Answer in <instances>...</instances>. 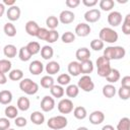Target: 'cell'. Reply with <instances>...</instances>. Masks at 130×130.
<instances>
[{
    "label": "cell",
    "instance_id": "obj_20",
    "mask_svg": "<svg viewBox=\"0 0 130 130\" xmlns=\"http://www.w3.org/2000/svg\"><path fill=\"white\" fill-rule=\"evenodd\" d=\"M12 101V93L9 90H1L0 91V103L2 105H8Z\"/></svg>",
    "mask_w": 130,
    "mask_h": 130
},
{
    "label": "cell",
    "instance_id": "obj_38",
    "mask_svg": "<svg viewBox=\"0 0 130 130\" xmlns=\"http://www.w3.org/2000/svg\"><path fill=\"white\" fill-rule=\"evenodd\" d=\"M4 32L8 37H14L16 35V28H15L14 24H12L11 22L5 23V25H4Z\"/></svg>",
    "mask_w": 130,
    "mask_h": 130
},
{
    "label": "cell",
    "instance_id": "obj_19",
    "mask_svg": "<svg viewBox=\"0 0 130 130\" xmlns=\"http://www.w3.org/2000/svg\"><path fill=\"white\" fill-rule=\"evenodd\" d=\"M59 70H60V65L56 61H51L46 65V71H47V73H49L51 75L58 73Z\"/></svg>",
    "mask_w": 130,
    "mask_h": 130
},
{
    "label": "cell",
    "instance_id": "obj_41",
    "mask_svg": "<svg viewBox=\"0 0 130 130\" xmlns=\"http://www.w3.org/2000/svg\"><path fill=\"white\" fill-rule=\"evenodd\" d=\"M11 69V62L6 60V59H2L0 60V71L2 73H6Z\"/></svg>",
    "mask_w": 130,
    "mask_h": 130
},
{
    "label": "cell",
    "instance_id": "obj_47",
    "mask_svg": "<svg viewBox=\"0 0 130 130\" xmlns=\"http://www.w3.org/2000/svg\"><path fill=\"white\" fill-rule=\"evenodd\" d=\"M48 32H49V30H48L47 28H45V27H40V29H39V31H38V34H37L36 37H38V39H40V40L46 41V39H47V37H48Z\"/></svg>",
    "mask_w": 130,
    "mask_h": 130
},
{
    "label": "cell",
    "instance_id": "obj_57",
    "mask_svg": "<svg viewBox=\"0 0 130 130\" xmlns=\"http://www.w3.org/2000/svg\"><path fill=\"white\" fill-rule=\"evenodd\" d=\"M76 130H88L86 127H79V128H77Z\"/></svg>",
    "mask_w": 130,
    "mask_h": 130
},
{
    "label": "cell",
    "instance_id": "obj_56",
    "mask_svg": "<svg viewBox=\"0 0 130 130\" xmlns=\"http://www.w3.org/2000/svg\"><path fill=\"white\" fill-rule=\"evenodd\" d=\"M102 130H115V128H114L112 125H105V126L102 128Z\"/></svg>",
    "mask_w": 130,
    "mask_h": 130
},
{
    "label": "cell",
    "instance_id": "obj_49",
    "mask_svg": "<svg viewBox=\"0 0 130 130\" xmlns=\"http://www.w3.org/2000/svg\"><path fill=\"white\" fill-rule=\"evenodd\" d=\"M14 123H15V125H16L17 127H23V126L26 125L27 122H26V119L23 118V117H16Z\"/></svg>",
    "mask_w": 130,
    "mask_h": 130
},
{
    "label": "cell",
    "instance_id": "obj_9",
    "mask_svg": "<svg viewBox=\"0 0 130 130\" xmlns=\"http://www.w3.org/2000/svg\"><path fill=\"white\" fill-rule=\"evenodd\" d=\"M108 22L112 26H118L122 22V14L119 11H112L108 15Z\"/></svg>",
    "mask_w": 130,
    "mask_h": 130
},
{
    "label": "cell",
    "instance_id": "obj_24",
    "mask_svg": "<svg viewBox=\"0 0 130 130\" xmlns=\"http://www.w3.org/2000/svg\"><path fill=\"white\" fill-rule=\"evenodd\" d=\"M53 54H54V51H53V48L50 47V46H44L42 49H41V56L45 59V60H49L53 57Z\"/></svg>",
    "mask_w": 130,
    "mask_h": 130
},
{
    "label": "cell",
    "instance_id": "obj_45",
    "mask_svg": "<svg viewBox=\"0 0 130 130\" xmlns=\"http://www.w3.org/2000/svg\"><path fill=\"white\" fill-rule=\"evenodd\" d=\"M90 48L93 49L94 51H100L104 48V42L101 41L100 39H95V40H92L90 42Z\"/></svg>",
    "mask_w": 130,
    "mask_h": 130
},
{
    "label": "cell",
    "instance_id": "obj_36",
    "mask_svg": "<svg viewBox=\"0 0 130 130\" xmlns=\"http://www.w3.org/2000/svg\"><path fill=\"white\" fill-rule=\"evenodd\" d=\"M18 56H19V59L21 61H28L31 57V54L28 52L27 48L26 47H21L20 50H19V53H18Z\"/></svg>",
    "mask_w": 130,
    "mask_h": 130
},
{
    "label": "cell",
    "instance_id": "obj_51",
    "mask_svg": "<svg viewBox=\"0 0 130 130\" xmlns=\"http://www.w3.org/2000/svg\"><path fill=\"white\" fill-rule=\"evenodd\" d=\"M121 86H125V87H130V76H124L122 78L121 81Z\"/></svg>",
    "mask_w": 130,
    "mask_h": 130
},
{
    "label": "cell",
    "instance_id": "obj_30",
    "mask_svg": "<svg viewBox=\"0 0 130 130\" xmlns=\"http://www.w3.org/2000/svg\"><path fill=\"white\" fill-rule=\"evenodd\" d=\"M25 47L27 48L28 52L31 55H35V54H37V53H39L41 51V46H40V44L38 42H34V41L32 42H29Z\"/></svg>",
    "mask_w": 130,
    "mask_h": 130
},
{
    "label": "cell",
    "instance_id": "obj_35",
    "mask_svg": "<svg viewBox=\"0 0 130 130\" xmlns=\"http://www.w3.org/2000/svg\"><path fill=\"white\" fill-rule=\"evenodd\" d=\"M78 92H79L78 86L75 85V84H70L66 88V94L69 98H75V96H77L78 95Z\"/></svg>",
    "mask_w": 130,
    "mask_h": 130
},
{
    "label": "cell",
    "instance_id": "obj_26",
    "mask_svg": "<svg viewBox=\"0 0 130 130\" xmlns=\"http://www.w3.org/2000/svg\"><path fill=\"white\" fill-rule=\"evenodd\" d=\"M106 78H107V81H109L110 83H115V82H117V81L120 79V72H119V70L112 68V69H111V72L109 73V75H108Z\"/></svg>",
    "mask_w": 130,
    "mask_h": 130
},
{
    "label": "cell",
    "instance_id": "obj_13",
    "mask_svg": "<svg viewBox=\"0 0 130 130\" xmlns=\"http://www.w3.org/2000/svg\"><path fill=\"white\" fill-rule=\"evenodd\" d=\"M7 14V17L8 19H10L11 21H14V20H17L20 16V8L17 6V5H13V6H10L6 12Z\"/></svg>",
    "mask_w": 130,
    "mask_h": 130
},
{
    "label": "cell",
    "instance_id": "obj_46",
    "mask_svg": "<svg viewBox=\"0 0 130 130\" xmlns=\"http://www.w3.org/2000/svg\"><path fill=\"white\" fill-rule=\"evenodd\" d=\"M57 82L60 84V85H66L70 82V76L66 73H63V74H60L57 78Z\"/></svg>",
    "mask_w": 130,
    "mask_h": 130
},
{
    "label": "cell",
    "instance_id": "obj_8",
    "mask_svg": "<svg viewBox=\"0 0 130 130\" xmlns=\"http://www.w3.org/2000/svg\"><path fill=\"white\" fill-rule=\"evenodd\" d=\"M101 18V11L99 9H89L84 13V19L88 22H95Z\"/></svg>",
    "mask_w": 130,
    "mask_h": 130
},
{
    "label": "cell",
    "instance_id": "obj_32",
    "mask_svg": "<svg viewBox=\"0 0 130 130\" xmlns=\"http://www.w3.org/2000/svg\"><path fill=\"white\" fill-rule=\"evenodd\" d=\"M41 85L44 88H51L54 85V79H53V77L52 76H49V75L43 76L42 79H41Z\"/></svg>",
    "mask_w": 130,
    "mask_h": 130
},
{
    "label": "cell",
    "instance_id": "obj_31",
    "mask_svg": "<svg viewBox=\"0 0 130 130\" xmlns=\"http://www.w3.org/2000/svg\"><path fill=\"white\" fill-rule=\"evenodd\" d=\"M50 91H51V94L54 96V98H62L63 94H64V89L61 85H53L51 88H50Z\"/></svg>",
    "mask_w": 130,
    "mask_h": 130
},
{
    "label": "cell",
    "instance_id": "obj_15",
    "mask_svg": "<svg viewBox=\"0 0 130 130\" xmlns=\"http://www.w3.org/2000/svg\"><path fill=\"white\" fill-rule=\"evenodd\" d=\"M40 29V26L38 25V23L34 20H28L25 24V31L29 35V36H32V37H36L38 31Z\"/></svg>",
    "mask_w": 130,
    "mask_h": 130
},
{
    "label": "cell",
    "instance_id": "obj_27",
    "mask_svg": "<svg viewBox=\"0 0 130 130\" xmlns=\"http://www.w3.org/2000/svg\"><path fill=\"white\" fill-rule=\"evenodd\" d=\"M17 108L21 111H27L29 108V100L25 96H20L17 100Z\"/></svg>",
    "mask_w": 130,
    "mask_h": 130
},
{
    "label": "cell",
    "instance_id": "obj_37",
    "mask_svg": "<svg viewBox=\"0 0 130 130\" xmlns=\"http://www.w3.org/2000/svg\"><path fill=\"white\" fill-rule=\"evenodd\" d=\"M23 77V72L20 69H13L9 73V78L13 81H18Z\"/></svg>",
    "mask_w": 130,
    "mask_h": 130
},
{
    "label": "cell",
    "instance_id": "obj_23",
    "mask_svg": "<svg viewBox=\"0 0 130 130\" xmlns=\"http://www.w3.org/2000/svg\"><path fill=\"white\" fill-rule=\"evenodd\" d=\"M3 52H4V55L8 58H13L16 56V47L14 45H6L3 49Z\"/></svg>",
    "mask_w": 130,
    "mask_h": 130
},
{
    "label": "cell",
    "instance_id": "obj_53",
    "mask_svg": "<svg viewBox=\"0 0 130 130\" xmlns=\"http://www.w3.org/2000/svg\"><path fill=\"white\" fill-rule=\"evenodd\" d=\"M6 80H7V78H6L5 74L4 73H0V84L6 83Z\"/></svg>",
    "mask_w": 130,
    "mask_h": 130
},
{
    "label": "cell",
    "instance_id": "obj_52",
    "mask_svg": "<svg viewBox=\"0 0 130 130\" xmlns=\"http://www.w3.org/2000/svg\"><path fill=\"white\" fill-rule=\"evenodd\" d=\"M82 3L87 7H91L98 3V0H82Z\"/></svg>",
    "mask_w": 130,
    "mask_h": 130
},
{
    "label": "cell",
    "instance_id": "obj_50",
    "mask_svg": "<svg viewBox=\"0 0 130 130\" xmlns=\"http://www.w3.org/2000/svg\"><path fill=\"white\" fill-rule=\"evenodd\" d=\"M79 3H80V0H66L65 1V4L70 8H74V7L78 6Z\"/></svg>",
    "mask_w": 130,
    "mask_h": 130
},
{
    "label": "cell",
    "instance_id": "obj_7",
    "mask_svg": "<svg viewBox=\"0 0 130 130\" xmlns=\"http://www.w3.org/2000/svg\"><path fill=\"white\" fill-rule=\"evenodd\" d=\"M54 107H55V101L53 98L49 95H45L41 101V109L44 112H50L54 109Z\"/></svg>",
    "mask_w": 130,
    "mask_h": 130
},
{
    "label": "cell",
    "instance_id": "obj_54",
    "mask_svg": "<svg viewBox=\"0 0 130 130\" xmlns=\"http://www.w3.org/2000/svg\"><path fill=\"white\" fill-rule=\"evenodd\" d=\"M15 3L14 0H11V1H8V0H4L3 1V4H6V5H10V6H13Z\"/></svg>",
    "mask_w": 130,
    "mask_h": 130
},
{
    "label": "cell",
    "instance_id": "obj_44",
    "mask_svg": "<svg viewBox=\"0 0 130 130\" xmlns=\"http://www.w3.org/2000/svg\"><path fill=\"white\" fill-rule=\"evenodd\" d=\"M58 38H59L58 31L55 30V29H51V30H49V32H48V37H47L46 41H47L48 43H55V42L58 40Z\"/></svg>",
    "mask_w": 130,
    "mask_h": 130
},
{
    "label": "cell",
    "instance_id": "obj_29",
    "mask_svg": "<svg viewBox=\"0 0 130 130\" xmlns=\"http://www.w3.org/2000/svg\"><path fill=\"white\" fill-rule=\"evenodd\" d=\"M86 114H87V113H86L85 108H84V107H81V106L76 107V108L74 109V111H73L74 117H75L76 119H79V120L84 119V118L86 117Z\"/></svg>",
    "mask_w": 130,
    "mask_h": 130
},
{
    "label": "cell",
    "instance_id": "obj_39",
    "mask_svg": "<svg viewBox=\"0 0 130 130\" xmlns=\"http://www.w3.org/2000/svg\"><path fill=\"white\" fill-rule=\"evenodd\" d=\"M115 5V2L113 0H101L100 1V7L105 10V11H109L111 10Z\"/></svg>",
    "mask_w": 130,
    "mask_h": 130
},
{
    "label": "cell",
    "instance_id": "obj_33",
    "mask_svg": "<svg viewBox=\"0 0 130 130\" xmlns=\"http://www.w3.org/2000/svg\"><path fill=\"white\" fill-rule=\"evenodd\" d=\"M117 129L118 130H130V119L127 117L122 118L117 125Z\"/></svg>",
    "mask_w": 130,
    "mask_h": 130
},
{
    "label": "cell",
    "instance_id": "obj_14",
    "mask_svg": "<svg viewBox=\"0 0 130 130\" xmlns=\"http://www.w3.org/2000/svg\"><path fill=\"white\" fill-rule=\"evenodd\" d=\"M105 120V115L101 111H94L89 115V122L93 125H99Z\"/></svg>",
    "mask_w": 130,
    "mask_h": 130
},
{
    "label": "cell",
    "instance_id": "obj_25",
    "mask_svg": "<svg viewBox=\"0 0 130 130\" xmlns=\"http://www.w3.org/2000/svg\"><path fill=\"white\" fill-rule=\"evenodd\" d=\"M68 72L73 75V76H77L80 73V68H79V63L76 61H72L69 63L68 65Z\"/></svg>",
    "mask_w": 130,
    "mask_h": 130
},
{
    "label": "cell",
    "instance_id": "obj_4",
    "mask_svg": "<svg viewBox=\"0 0 130 130\" xmlns=\"http://www.w3.org/2000/svg\"><path fill=\"white\" fill-rule=\"evenodd\" d=\"M47 125L49 128L54 129V130L63 129L67 126V119L64 116H55L48 120Z\"/></svg>",
    "mask_w": 130,
    "mask_h": 130
},
{
    "label": "cell",
    "instance_id": "obj_18",
    "mask_svg": "<svg viewBox=\"0 0 130 130\" xmlns=\"http://www.w3.org/2000/svg\"><path fill=\"white\" fill-rule=\"evenodd\" d=\"M30 121L36 125H42L45 121V116L39 111H36L30 114Z\"/></svg>",
    "mask_w": 130,
    "mask_h": 130
},
{
    "label": "cell",
    "instance_id": "obj_28",
    "mask_svg": "<svg viewBox=\"0 0 130 130\" xmlns=\"http://www.w3.org/2000/svg\"><path fill=\"white\" fill-rule=\"evenodd\" d=\"M18 111L16 109V107L14 106H7L5 108V115L8 119H15L17 117Z\"/></svg>",
    "mask_w": 130,
    "mask_h": 130
},
{
    "label": "cell",
    "instance_id": "obj_11",
    "mask_svg": "<svg viewBox=\"0 0 130 130\" xmlns=\"http://www.w3.org/2000/svg\"><path fill=\"white\" fill-rule=\"evenodd\" d=\"M75 18V15L72 11L70 10H63L61 11L60 15H59V19L62 23L64 24H68V23H71Z\"/></svg>",
    "mask_w": 130,
    "mask_h": 130
},
{
    "label": "cell",
    "instance_id": "obj_10",
    "mask_svg": "<svg viewBox=\"0 0 130 130\" xmlns=\"http://www.w3.org/2000/svg\"><path fill=\"white\" fill-rule=\"evenodd\" d=\"M91 28L89 26V24L87 23H84V22H80L76 25L75 27V34L79 37H86L89 35Z\"/></svg>",
    "mask_w": 130,
    "mask_h": 130
},
{
    "label": "cell",
    "instance_id": "obj_6",
    "mask_svg": "<svg viewBox=\"0 0 130 130\" xmlns=\"http://www.w3.org/2000/svg\"><path fill=\"white\" fill-rule=\"evenodd\" d=\"M58 110L62 114H69L73 110V103L69 99H63L58 104Z\"/></svg>",
    "mask_w": 130,
    "mask_h": 130
},
{
    "label": "cell",
    "instance_id": "obj_42",
    "mask_svg": "<svg viewBox=\"0 0 130 130\" xmlns=\"http://www.w3.org/2000/svg\"><path fill=\"white\" fill-rule=\"evenodd\" d=\"M61 39H62V42H63V43L69 44V43L74 42V40H75V36H74V34L71 32V31H66V32H64V34L62 35Z\"/></svg>",
    "mask_w": 130,
    "mask_h": 130
},
{
    "label": "cell",
    "instance_id": "obj_55",
    "mask_svg": "<svg viewBox=\"0 0 130 130\" xmlns=\"http://www.w3.org/2000/svg\"><path fill=\"white\" fill-rule=\"evenodd\" d=\"M4 11H5V6H4L3 3H0V17L3 15Z\"/></svg>",
    "mask_w": 130,
    "mask_h": 130
},
{
    "label": "cell",
    "instance_id": "obj_34",
    "mask_svg": "<svg viewBox=\"0 0 130 130\" xmlns=\"http://www.w3.org/2000/svg\"><path fill=\"white\" fill-rule=\"evenodd\" d=\"M46 24H47V26H48L49 28L55 29V28L58 26V24H59V19H58L56 16L51 15V16H49V17L46 19Z\"/></svg>",
    "mask_w": 130,
    "mask_h": 130
},
{
    "label": "cell",
    "instance_id": "obj_59",
    "mask_svg": "<svg viewBox=\"0 0 130 130\" xmlns=\"http://www.w3.org/2000/svg\"><path fill=\"white\" fill-rule=\"evenodd\" d=\"M0 73H2V72H1V71H0Z\"/></svg>",
    "mask_w": 130,
    "mask_h": 130
},
{
    "label": "cell",
    "instance_id": "obj_17",
    "mask_svg": "<svg viewBox=\"0 0 130 130\" xmlns=\"http://www.w3.org/2000/svg\"><path fill=\"white\" fill-rule=\"evenodd\" d=\"M76 58L78 61L82 62V61H85V60H88L89 57H90V52L87 48H79L77 51H76Z\"/></svg>",
    "mask_w": 130,
    "mask_h": 130
},
{
    "label": "cell",
    "instance_id": "obj_58",
    "mask_svg": "<svg viewBox=\"0 0 130 130\" xmlns=\"http://www.w3.org/2000/svg\"><path fill=\"white\" fill-rule=\"evenodd\" d=\"M7 130H14V129H7Z\"/></svg>",
    "mask_w": 130,
    "mask_h": 130
},
{
    "label": "cell",
    "instance_id": "obj_12",
    "mask_svg": "<svg viewBox=\"0 0 130 130\" xmlns=\"http://www.w3.org/2000/svg\"><path fill=\"white\" fill-rule=\"evenodd\" d=\"M28 69H29V72H30L31 74H34V75H39V74H41V73L43 72V70H44V65H43V63H42L41 61L35 60V61H32V62L29 64Z\"/></svg>",
    "mask_w": 130,
    "mask_h": 130
},
{
    "label": "cell",
    "instance_id": "obj_21",
    "mask_svg": "<svg viewBox=\"0 0 130 130\" xmlns=\"http://www.w3.org/2000/svg\"><path fill=\"white\" fill-rule=\"evenodd\" d=\"M126 54V51L121 46L113 47V60H119L122 59Z\"/></svg>",
    "mask_w": 130,
    "mask_h": 130
},
{
    "label": "cell",
    "instance_id": "obj_43",
    "mask_svg": "<svg viewBox=\"0 0 130 130\" xmlns=\"http://www.w3.org/2000/svg\"><path fill=\"white\" fill-rule=\"evenodd\" d=\"M122 30L125 35H130V14H127L122 24Z\"/></svg>",
    "mask_w": 130,
    "mask_h": 130
},
{
    "label": "cell",
    "instance_id": "obj_22",
    "mask_svg": "<svg viewBox=\"0 0 130 130\" xmlns=\"http://www.w3.org/2000/svg\"><path fill=\"white\" fill-rule=\"evenodd\" d=\"M103 94L108 99L113 98L116 94V87L113 84H106L103 87Z\"/></svg>",
    "mask_w": 130,
    "mask_h": 130
},
{
    "label": "cell",
    "instance_id": "obj_2",
    "mask_svg": "<svg viewBox=\"0 0 130 130\" xmlns=\"http://www.w3.org/2000/svg\"><path fill=\"white\" fill-rule=\"evenodd\" d=\"M100 40L107 43H115L118 40V34L111 27H104L100 30Z\"/></svg>",
    "mask_w": 130,
    "mask_h": 130
},
{
    "label": "cell",
    "instance_id": "obj_5",
    "mask_svg": "<svg viewBox=\"0 0 130 130\" xmlns=\"http://www.w3.org/2000/svg\"><path fill=\"white\" fill-rule=\"evenodd\" d=\"M77 86L78 88H81L82 90L84 91H91L94 87V84L90 78V76L88 75H83L79 80H78V83H77Z\"/></svg>",
    "mask_w": 130,
    "mask_h": 130
},
{
    "label": "cell",
    "instance_id": "obj_48",
    "mask_svg": "<svg viewBox=\"0 0 130 130\" xmlns=\"http://www.w3.org/2000/svg\"><path fill=\"white\" fill-rule=\"evenodd\" d=\"M10 122L8 118H0V130H7L9 129Z\"/></svg>",
    "mask_w": 130,
    "mask_h": 130
},
{
    "label": "cell",
    "instance_id": "obj_1",
    "mask_svg": "<svg viewBox=\"0 0 130 130\" xmlns=\"http://www.w3.org/2000/svg\"><path fill=\"white\" fill-rule=\"evenodd\" d=\"M96 66H98V74L102 77H107L112 69L110 65V60L104 56H101L96 59Z\"/></svg>",
    "mask_w": 130,
    "mask_h": 130
},
{
    "label": "cell",
    "instance_id": "obj_16",
    "mask_svg": "<svg viewBox=\"0 0 130 130\" xmlns=\"http://www.w3.org/2000/svg\"><path fill=\"white\" fill-rule=\"evenodd\" d=\"M79 68H80V73H84L85 75H87L88 73L92 72L93 70V64L91 60H85L79 63Z\"/></svg>",
    "mask_w": 130,
    "mask_h": 130
},
{
    "label": "cell",
    "instance_id": "obj_3",
    "mask_svg": "<svg viewBox=\"0 0 130 130\" xmlns=\"http://www.w3.org/2000/svg\"><path fill=\"white\" fill-rule=\"evenodd\" d=\"M19 87L22 91H24L26 94H35L39 90V85L35 81H32L30 78H24L20 81Z\"/></svg>",
    "mask_w": 130,
    "mask_h": 130
},
{
    "label": "cell",
    "instance_id": "obj_40",
    "mask_svg": "<svg viewBox=\"0 0 130 130\" xmlns=\"http://www.w3.org/2000/svg\"><path fill=\"white\" fill-rule=\"evenodd\" d=\"M118 94L122 100H128L130 98V87L121 86L118 90Z\"/></svg>",
    "mask_w": 130,
    "mask_h": 130
}]
</instances>
